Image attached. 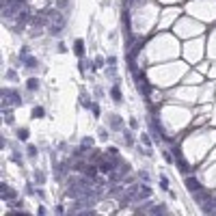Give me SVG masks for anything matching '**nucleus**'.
Instances as JSON below:
<instances>
[{"mask_svg":"<svg viewBox=\"0 0 216 216\" xmlns=\"http://www.w3.org/2000/svg\"><path fill=\"white\" fill-rule=\"evenodd\" d=\"M110 95H113V99L119 104L121 102V91H119V86H113V91H110Z\"/></svg>","mask_w":216,"mask_h":216,"instance_id":"9d476101","label":"nucleus"},{"mask_svg":"<svg viewBox=\"0 0 216 216\" xmlns=\"http://www.w3.org/2000/svg\"><path fill=\"white\" fill-rule=\"evenodd\" d=\"M140 138H143V143H145V145H147V147H149V145H151V143H149V138H147V134H143V136H140Z\"/></svg>","mask_w":216,"mask_h":216,"instance_id":"b1692460","label":"nucleus"},{"mask_svg":"<svg viewBox=\"0 0 216 216\" xmlns=\"http://www.w3.org/2000/svg\"><path fill=\"white\" fill-rule=\"evenodd\" d=\"M130 126L136 130V128H138V121H136V119H130Z\"/></svg>","mask_w":216,"mask_h":216,"instance_id":"393cba45","label":"nucleus"},{"mask_svg":"<svg viewBox=\"0 0 216 216\" xmlns=\"http://www.w3.org/2000/svg\"><path fill=\"white\" fill-rule=\"evenodd\" d=\"M91 110H93V117H99V106H97V104H93Z\"/></svg>","mask_w":216,"mask_h":216,"instance_id":"a211bd4d","label":"nucleus"},{"mask_svg":"<svg viewBox=\"0 0 216 216\" xmlns=\"http://www.w3.org/2000/svg\"><path fill=\"white\" fill-rule=\"evenodd\" d=\"M80 106H85V108H91V106H93V104H91V99L85 97V93L80 95Z\"/></svg>","mask_w":216,"mask_h":216,"instance_id":"f8f14e48","label":"nucleus"},{"mask_svg":"<svg viewBox=\"0 0 216 216\" xmlns=\"http://www.w3.org/2000/svg\"><path fill=\"white\" fill-rule=\"evenodd\" d=\"M115 63H117V58H115V56H108V65L115 67Z\"/></svg>","mask_w":216,"mask_h":216,"instance_id":"4be33fe9","label":"nucleus"},{"mask_svg":"<svg viewBox=\"0 0 216 216\" xmlns=\"http://www.w3.org/2000/svg\"><path fill=\"white\" fill-rule=\"evenodd\" d=\"M123 136H126V143H128V145H132V143H134V140H132V134H130V132H123Z\"/></svg>","mask_w":216,"mask_h":216,"instance_id":"6ab92c4d","label":"nucleus"},{"mask_svg":"<svg viewBox=\"0 0 216 216\" xmlns=\"http://www.w3.org/2000/svg\"><path fill=\"white\" fill-rule=\"evenodd\" d=\"M4 121H7V123H13V115H11V110H4Z\"/></svg>","mask_w":216,"mask_h":216,"instance_id":"dca6fc26","label":"nucleus"},{"mask_svg":"<svg viewBox=\"0 0 216 216\" xmlns=\"http://www.w3.org/2000/svg\"><path fill=\"white\" fill-rule=\"evenodd\" d=\"M74 52H76L78 56L85 54V41H82V39H76V41H74Z\"/></svg>","mask_w":216,"mask_h":216,"instance_id":"423d86ee","label":"nucleus"},{"mask_svg":"<svg viewBox=\"0 0 216 216\" xmlns=\"http://www.w3.org/2000/svg\"><path fill=\"white\" fill-rule=\"evenodd\" d=\"M28 156L35 158V156H37V147H28Z\"/></svg>","mask_w":216,"mask_h":216,"instance_id":"412c9836","label":"nucleus"},{"mask_svg":"<svg viewBox=\"0 0 216 216\" xmlns=\"http://www.w3.org/2000/svg\"><path fill=\"white\" fill-rule=\"evenodd\" d=\"M138 177H140V179H145V182L149 179V175H147V173H145V171H140V173H138Z\"/></svg>","mask_w":216,"mask_h":216,"instance_id":"5701e85b","label":"nucleus"},{"mask_svg":"<svg viewBox=\"0 0 216 216\" xmlns=\"http://www.w3.org/2000/svg\"><path fill=\"white\" fill-rule=\"evenodd\" d=\"M108 119H110V128L113 130H123V121L119 119V115H110Z\"/></svg>","mask_w":216,"mask_h":216,"instance_id":"20e7f679","label":"nucleus"},{"mask_svg":"<svg viewBox=\"0 0 216 216\" xmlns=\"http://www.w3.org/2000/svg\"><path fill=\"white\" fill-rule=\"evenodd\" d=\"M160 186H162V190H169V177L167 175H160Z\"/></svg>","mask_w":216,"mask_h":216,"instance_id":"ddd939ff","label":"nucleus"},{"mask_svg":"<svg viewBox=\"0 0 216 216\" xmlns=\"http://www.w3.org/2000/svg\"><path fill=\"white\" fill-rule=\"evenodd\" d=\"M184 184H186V188H188L190 192H195V195H197V192H201V184L197 182V177H186V182H184Z\"/></svg>","mask_w":216,"mask_h":216,"instance_id":"7ed1b4c3","label":"nucleus"},{"mask_svg":"<svg viewBox=\"0 0 216 216\" xmlns=\"http://www.w3.org/2000/svg\"><path fill=\"white\" fill-rule=\"evenodd\" d=\"M164 160H167L169 164H173V156H171V154H169V151H164Z\"/></svg>","mask_w":216,"mask_h":216,"instance_id":"aec40b11","label":"nucleus"},{"mask_svg":"<svg viewBox=\"0 0 216 216\" xmlns=\"http://www.w3.org/2000/svg\"><path fill=\"white\" fill-rule=\"evenodd\" d=\"M97 134H99V138H102V140H106V138H108V132H106L104 128H99V132H97Z\"/></svg>","mask_w":216,"mask_h":216,"instance_id":"f3484780","label":"nucleus"},{"mask_svg":"<svg viewBox=\"0 0 216 216\" xmlns=\"http://www.w3.org/2000/svg\"><path fill=\"white\" fill-rule=\"evenodd\" d=\"M17 138L20 140H26L28 138V130H17Z\"/></svg>","mask_w":216,"mask_h":216,"instance_id":"4468645a","label":"nucleus"},{"mask_svg":"<svg viewBox=\"0 0 216 216\" xmlns=\"http://www.w3.org/2000/svg\"><path fill=\"white\" fill-rule=\"evenodd\" d=\"M91 147H93V138H82V147H80V149H82V151H89Z\"/></svg>","mask_w":216,"mask_h":216,"instance_id":"9b49d317","label":"nucleus"},{"mask_svg":"<svg viewBox=\"0 0 216 216\" xmlns=\"http://www.w3.org/2000/svg\"><path fill=\"white\" fill-rule=\"evenodd\" d=\"M2 99H4V104H13V106L22 104V97L15 91H9V89H2Z\"/></svg>","mask_w":216,"mask_h":216,"instance_id":"f03ea898","label":"nucleus"},{"mask_svg":"<svg viewBox=\"0 0 216 216\" xmlns=\"http://www.w3.org/2000/svg\"><path fill=\"white\" fill-rule=\"evenodd\" d=\"M199 201V205H201V210L203 212H208V214H216V199L214 197H201V199H197Z\"/></svg>","mask_w":216,"mask_h":216,"instance_id":"f257e3e1","label":"nucleus"},{"mask_svg":"<svg viewBox=\"0 0 216 216\" xmlns=\"http://www.w3.org/2000/svg\"><path fill=\"white\" fill-rule=\"evenodd\" d=\"M26 86H28V91H37V89H39V80H37V78H28Z\"/></svg>","mask_w":216,"mask_h":216,"instance_id":"0eeeda50","label":"nucleus"},{"mask_svg":"<svg viewBox=\"0 0 216 216\" xmlns=\"http://www.w3.org/2000/svg\"><path fill=\"white\" fill-rule=\"evenodd\" d=\"M35 179H37V184H43V179H45V175L41 171H35Z\"/></svg>","mask_w":216,"mask_h":216,"instance_id":"2eb2a0df","label":"nucleus"},{"mask_svg":"<svg viewBox=\"0 0 216 216\" xmlns=\"http://www.w3.org/2000/svg\"><path fill=\"white\" fill-rule=\"evenodd\" d=\"M0 190H2V197H4V201H13V190L7 186V184H0Z\"/></svg>","mask_w":216,"mask_h":216,"instance_id":"39448f33","label":"nucleus"},{"mask_svg":"<svg viewBox=\"0 0 216 216\" xmlns=\"http://www.w3.org/2000/svg\"><path fill=\"white\" fill-rule=\"evenodd\" d=\"M43 115H45V110H43L41 106H35L33 108V119H41Z\"/></svg>","mask_w":216,"mask_h":216,"instance_id":"6e6552de","label":"nucleus"},{"mask_svg":"<svg viewBox=\"0 0 216 216\" xmlns=\"http://www.w3.org/2000/svg\"><path fill=\"white\" fill-rule=\"evenodd\" d=\"M26 67H30V69H39V63H37V58H35V56L26 58Z\"/></svg>","mask_w":216,"mask_h":216,"instance_id":"1a4fd4ad","label":"nucleus"}]
</instances>
